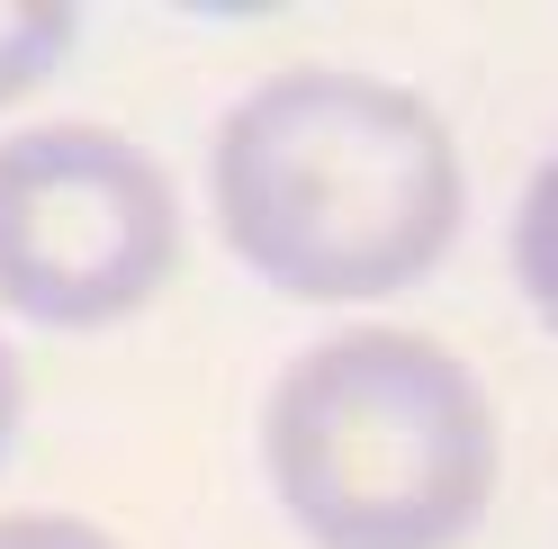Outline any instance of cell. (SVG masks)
<instances>
[{"label": "cell", "mask_w": 558, "mask_h": 549, "mask_svg": "<svg viewBox=\"0 0 558 549\" xmlns=\"http://www.w3.org/2000/svg\"><path fill=\"white\" fill-rule=\"evenodd\" d=\"M217 225L279 297H388L414 289L460 234V145L378 73L298 63L243 90L207 154Z\"/></svg>", "instance_id": "1"}, {"label": "cell", "mask_w": 558, "mask_h": 549, "mask_svg": "<svg viewBox=\"0 0 558 549\" xmlns=\"http://www.w3.org/2000/svg\"><path fill=\"white\" fill-rule=\"evenodd\" d=\"M262 460L316 549H450L496 496V405L433 333L361 325L279 369Z\"/></svg>", "instance_id": "2"}, {"label": "cell", "mask_w": 558, "mask_h": 549, "mask_svg": "<svg viewBox=\"0 0 558 549\" xmlns=\"http://www.w3.org/2000/svg\"><path fill=\"white\" fill-rule=\"evenodd\" d=\"M181 261L171 171L118 126L0 135V306L54 333L135 316Z\"/></svg>", "instance_id": "3"}, {"label": "cell", "mask_w": 558, "mask_h": 549, "mask_svg": "<svg viewBox=\"0 0 558 549\" xmlns=\"http://www.w3.org/2000/svg\"><path fill=\"white\" fill-rule=\"evenodd\" d=\"M73 10L63 0H0V109L27 99L63 54H73Z\"/></svg>", "instance_id": "4"}, {"label": "cell", "mask_w": 558, "mask_h": 549, "mask_svg": "<svg viewBox=\"0 0 558 549\" xmlns=\"http://www.w3.org/2000/svg\"><path fill=\"white\" fill-rule=\"evenodd\" d=\"M513 280L532 297V316L558 333V154L532 171V190L513 208Z\"/></svg>", "instance_id": "5"}, {"label": "cell", "mask_w": 558, "mask_h": 549, "mask_svg": "<svg viewBox=\"0 0 558 549\" xmlns=\"http://www.w3.org/2000/svg\"><path fill=\"white\" fill-rule=\"evenodd\" d=\"M0 549H118L82 513H0Z\"/></svg>", "instance_id": "6"}, {"label": "cell", "mask_w": 558, "mask_h": 549, "mask_svg": "<svg viewBox=\"0 0 558 549\" xmlns=\"http://www.w3.org/2000/svg\"><path fill=\"white\" fill-rule=\"evenodd\" d=\"M10 432H19V352L0 342V460H10Z\"/></svg>", "instance_id": "7"}]
</instances>
